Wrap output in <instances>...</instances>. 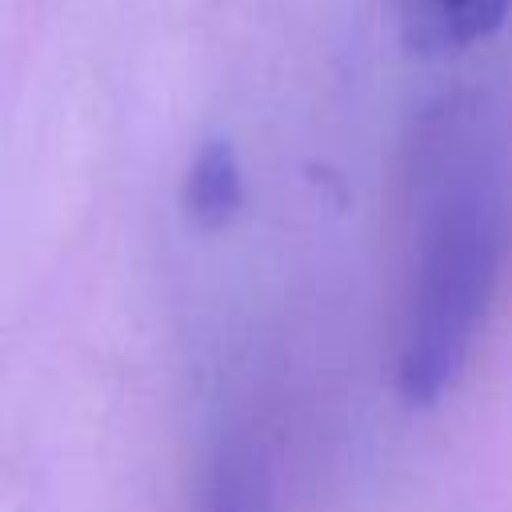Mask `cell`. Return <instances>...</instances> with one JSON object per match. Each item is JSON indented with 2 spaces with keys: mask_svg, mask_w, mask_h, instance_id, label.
<instances>
[{
  "mask_svg": "<svg viewBox=\"0 0 512 512\" xmlns=\"http://www.w3.org/2000/svg\"><path fill=\"white\" fill-rule=\"evenodd\" d=\"M208 512H264L260 488L248 472L244 460L224 456L212 472V488H208Z\"/></svg>",
  "mask_w": 512,
  "mask_h": 512,
  "instance_id": "obj_4",
  "label": "cell"
},
{
  "mask_svg": "<svg viewBox=\"0 0 512 512\" xmlns=\"http://www.w3.org/2000/svg\"><path fill=\"white\" fill-rule=\"evenodd\" d=\"M412 240L396 388L432 404L460 372L504 252V156L480 104L444 100L412 144Z\"/></svg>",
  "mask_w": 512,
  "mask_h": 512,
  "instance_id": "obj_1",
  "label": "cell"
},
{
  "mask_svg": "<svg viewBox=\"0 0 512 512\" xmlns=\"http://www.w3.org/2000/svg\"><path fill=\"white\" fill-rule=\"evenodd\" d=\"M396 12L416 48L452 52L492 36L512 16V0H396Z\"/></svg>",
  "mask_w": 512,
  "mask_h": 512,
  "instance_id": "obj_2",
  "label": "cell"
},
{
  "mask_svg": "<svg viewBox=\"0 0 512 512\" xmlns=\"http://www.w3.org/2000/svg\"><path fill=\"white\" fill-rule=\"evenodd\" d=\"M244 204L240 160L228 140H204L184 176V208L200 228H224Z\"/></svg>",
  "mask_w": 512,
  "mask_h": 512,
  "instance_id": "obj_3",
  "label": "cell"
}]
</instances>
